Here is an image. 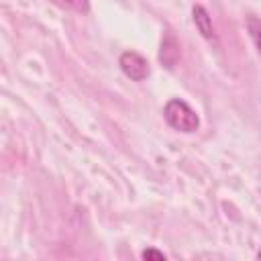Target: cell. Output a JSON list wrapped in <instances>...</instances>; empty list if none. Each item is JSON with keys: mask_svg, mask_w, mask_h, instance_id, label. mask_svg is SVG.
<instances>
[{"mask_svg": "<svg viewBox=\"0 0 261 261\" xmlns=\"http://www.w3.org/2000/svg\"><path fill=\"white\" fill-rule=\"evenodd\" d=\"M118 65H120L122 73L128 80H133V82H145L149 77V73H151L149 61L141 53H137V51H124V53H120Z\"/></svg>", "mask_w": 261, "mask_h": 261, "instance_id": "obj_2", "label": "cell"}, {"mask_svg": "<svg viewBox=\"0 0 261 261\" xmlns=\"http://www.w3.org/2000/svg\"><path fill=\"white\" fill-rule=\"evenodd\" d=\"M177 59H179V41L173 37L171 31H167L165 37H163V41H161L159 61H161L167 69H171V67L177 63Z\"/></svg>", "mask_w": 261, "mask_h": 261, "instance_id": "obj_4", "label": "cell"}, {"mask_svg": "<svg viewBox=\"0 0 261 261\" xmlns=\"http://www.w3.org/2000/svg\"><path fill=\"white\" fill-rule=\"evenodd\" d=\"M245 27H247V33H249V37H251L255 49H257L259 55H261V18L251 14V16L245 18Z\"/></svg>", "mask_w": 261, "mask_h": 261, "instance_id": "obj_5", "label": "cell"}, {"mask_svg": "<svg viewBox=\"0 0 261 261\" xmlns=\"http://www.w3.org/2000/svg\"><path fill=\"white\" fill-rule=\"evenodd\" d=\"M163 118L177 133L190 135V133H196L200 128V116H198V112L188 102H184L179 98L167 100V104L163 106Z\"/></svg>", "mask_w": 261, "mask_h": 261, "instance_id": "obj_1", "label": "cell"}, {"mask_svg": "<svg viewBox=\"0 0 261 261\" xmlns=\"http://www.w3.org/2000/svg\"><path fill=\"white\" fill-rule=\"evenodd\" d=\"M192 20L198 29V33L206 39V41H216V31H214V24H212V16L210 12L202 6V4H194L192 6Z\"/></svg>", "mask_w": 261, "mask_h": 261, "instance_id": "obj_3", "label": "cell"}, {"mask_svg": "<svg viewBox=\"0 0 261 261\" xmlns=\"http://www.w3.org/2000/svg\"><path fill=\"white\" fill-rule=\"evenodd\" d=\"M49 2L63 8V10H73V12H80V14L90 12V0H49Z\"/></svg>", "mask_w": 261, "mask_h": 261, "instance_id": "obj_6", "label": "cell"}, {"mask_svg": "<svg viewBox=\"0 0 261 261\" xmlns=\"http://www.w3.org/2000/svg\"><path fill=\"white\" fill-rule=\"evenodd\" d=\"M141 259H145V261H165L167 257H165V253L163 251H157V249H145L143 253H141Z\"/></svg>", "mask_w": 261, "mask_h": 261, "instance_id": "obj_7", "label": "cell"}]
</instances>
